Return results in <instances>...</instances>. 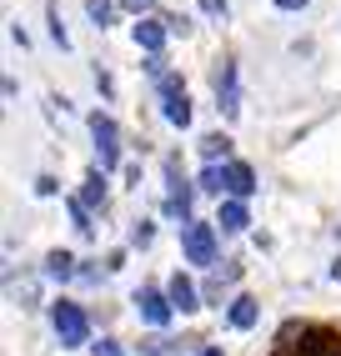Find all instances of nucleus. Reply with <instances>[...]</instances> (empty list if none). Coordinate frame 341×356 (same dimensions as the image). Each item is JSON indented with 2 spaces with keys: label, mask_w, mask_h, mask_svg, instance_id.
I'll use <instances>...</instances> for the list:
<instances>
[{
  "label": "nucleus",
  "mask_w": 341,
  "mask_h": 356,
  "mask_svg": "<svg viewBox=\"0 0 341 356\" xmlns=\"http://www.w3.org/2000/svg\"><path fill=\"white\" fill-rule=\"evenodd\" d=\"M201 10H206L211 20H226V0H201Z\"/></svg>",
  "instance_id": "nucleus-21"
},
{
  "label": "nucleus",
  "mask_w": 341,
  "mask_h": 356,
  "mask_svg": "<svg viewBox=\"0 0 341 356\" xmlns=\"http://www.w3.org/2000/svg\"><path fill=\"white\" fill-rule=\"evenodd\" d=\"M221 231H246L251 216H246V201H221V216H216Z\"/></svg>",
  "instance_id": "nucleus-12"
},
{
  "label": "nucleus",
  "mask_w": 341,
  "mask_h": 356,
  "mask_svg": "<svg viewBox=\"0 0 341 356\" xmlns=\"http://www.w3.org/2000/svg\"><path fill=\"white\" fill-rule=\"evenodd\" d=\"M166 296H170V306H176V312H201V296H196V286H191V276H186V271L170 276Z\"/></svg>",
  "instance_id": "nucleus-10"
},
{
  "label": "nucleus",
  "mask_w": 341,
  "mask_h": 356,
  "mask_svg": "<svg viewBox=\"0 0 341 356\" xmlns=\"http://www.w3.org/2000/svg\"><path fill=\"white\" fill-rule=\"evenodd\" d=\"M311 0H276V10H306Z\"/></svg>",
  "instance_id": "nucleus-24"
},
{
  "label": "nucleus",
  "mask_w": 341,
  "mask_h": 356,
  "mask_svg": "<svg viewBox=\"0 0 341 356\" xmlns=\"http://www.w3.org/2000/svg\"><path fill=\"white\" fill-rule=\"evenodd\" d=\"M136 312L151 321V326H170V316H176V306H170V296L166 291H156V286H141L136 291Z\"/></svg>",
  "instance_id": "nucleus-5"
},
{
  "label": "nucleus",
  "mask_w": 341,
  "mask_h": 356,
  "mask_svg": "<svg viewBox=\"0 0 341 356\" xmlns=\"http://www.w3.org/2000/svg\"><path fill=\"white\" fill-rule=\"evenodd\" d=\"M196 356H221V346H206V351H196Z\"/></svg>",
  "instance_id": "nucleus-26"
},
{
  "label": "nucleus",
  "mask_w": 341,
  "mask_h": 356,
  "mask_svg": "<svg viewBox=\"0 0 341 356\" xmlns=\"http://www.w3.org/2000/svg\"><path fill=\"white\" fill-rule=\"evenodd\" d=\"M45 276H51V281H70V276H76V256H70V251H51V256H45Z\"/></svg>",
  "instance_id": "nucleus-13"
},
{
  "label": "nucleus",
  "mask_w": 341,
  "mask_h": 356,
  "mask_svg": "<svg viewBox=\"0 0 341 356\" xmlns=\"http://www.w3.org/2000/svg\"><path fill=\"white\" fill-rule=\"evenodd\" d=\"M35 191H40V196H56L61 186H56V176H40V181H35Z\"/></svg>",
  "instance_id": "nucleus-23"
},
{
  "label": "nucleus",
  "mask_w": 341,
  "mask_h": 356,
  "mask_svg": "<svg viewBox=\"0 0 341 356\" xmlns=\"http://www.w3.org/2000/svg\"><path fill=\"white\" fill-rule=\"evenodd\" d=\"M201 191H216V196L226 191V181H221V165H206V171H201Z\"/></svg>",
  "instance_id": "nucleus-17"
},
{
  "label": "nucleus",
  "mask_w": 341,
  "mask_h": 356,
  "mask_svg": "<svg viewBox=\"0 0 341 356\" xmlns=\"http://www.w3.org/2000/svg\"><path fill=\"white\" fill-rule=\"evenodd\" d=\"M256 316H261L256 296H236V301H231V312H226V321H231L236 331H251V326H256Z\"/></svg>",
  "instance_id": "nucleus-11"
},
{
  "label": "nucleus",
  "mask_w": 341,
  "mask_h": 356,
  "mask_svg": "<svg viewBox=\"0 0 341 356\" xmlns=\"http://www.w3.org/2000/svg\"><path fill=\"white\" fill-rule=\"evenodd\" d=\"M221 181H226V196H231V201H246V196L256 191V171H251L246 161H226V165H221Z\"/></svg>",
  "instance_id": "nucleus-8"
},
{
  "label": "nucleus",
  "mask_w": 341,
  "mask_h": 356,
  "mask_svg": "<svg viewBox=\"0 0 341 356\" xmlns=\"http://www.w3.org/2000/svg\"><path fill=\"white\" fill-rule=\"evenodd\" d=\"M70 221H76V231H81V236H90V231H95V226H90V211H86L81 201H70Z\"/></svg>",
  "instance_id": "nucleus-18"
},
{
  "label": "nucleus",
  "mask_w": 341,
  "mask_h": 356,
  "mask_svg": "<svg viewBox=\"0 0 341 356\" xmlns=\"http://www.w3.org/2000/svg\"><path fill=\"white\" fill-rule=\"evenodd\" d=\"M170 40V26L166 20H156V15H145V20H136V45L145 56H161V45Z\"/></svg>",
  "instance_id": "nucleus-9"
},
{
  "label": "nucleus",
  "mask_w": 341,
  "mask_h": 356,
  "mask_svg": "<svg viewBox=\"0 0 341 356\" xmlns=\"http://www.w3.org/2000/svg\"><path fill=\"white\" fill-rule=\"evenodd\" d=\"M51 326H56V341H61V346H86V337H90V316H86V306L65 301V296L51 306Z\"/></svg>",
  "instance_id": "nucleus-1"
},
{
  "label": "nucleus",
  "mask_w": 341,
  "mask_h": 356,
  "mask_svg": "<svg viewBox=\"0 0 341 356\" xmlns=\"http://www.w3.org/2000/svg\"><path fill=\"white\" fill-rule=\"evenodd\" d=\"M216 106H221V115H241V86H236V60H221V70H216Z\"/></svg>",
  "instance_id": "nucleus-7"
},
{
  "label": "nucleus",
  "mask_w": 341,
  "mask_h": 356,
  "mask_svg": "<svg viewBox=\"0 0 341 356\" xmlns=\"http://www.w3.org/2000/svg\"><path fill=\"white\" fill-rule=\"evenodd\" d=\"M95 356H120V346H116V341H101V346H95Z\"/></svg>",
  "instance_id": "nucleus-25"
},
{
  "label": "nucleus",
  "mask_w": 341,
  "mask_h": 356,
  "mask_svg": "<svg viewBox=\"0 0 341 356\" xmlns=\"http://www.w3.org/2000/svg\"><path fill=\"white\" fill-rule=\"evenodd\" d=\"M51 40L61 45V51H70V35H65V26H61V10L51 6Z\"/></svg>",
  "instance_id": "nucleus-19"
},
{
  "label": "nucleus",
  "mask_w": 341,
  "mask_h": 356,
  "mask_svg": "<svg viewBox=\"0 0 341 356\" xmlns=\"http://www.w3.org/2000/svg\"><path fill=\"white\" fill-rule=\"evenodd\" d=\"M90 136H95V151H101V171H116L120 165V131L106 111H95L90 115Z\"/></svg>",
  "instance_id": "nucleus-3"
},
{
  "label": "nucleus",
  "mask_w": 341,
  "mask_h": 356,
  "mask_svg": "<svg viewBox=\"0 0 341 356\" xmlns=\"http://www.w3.org/2000/svg\"><path fill=\"white\" fill-rule=\"evenodd\" d=\"M86 10H90V20H95V31H106V26H111V15H116L111 0H86Z\"/></svg>",
  "instance_id": "nucleus-16"
},
{
  "label": "nucleus",
  "mask_w": 341,
  "mask_h": 356,
  "mask_svg": "<svg viewBox=\"0 0 341 356\" xmlns=\"http://www.w3.org/2000/svg\"><path fill=\"white\" fill-rule=\"evenodd\" d=\"M156 90H161V111H166V121L186 131V126H191V101H186L181 81H176V76H170V70H166V76L156 81Z\"/></svg>",
  "instance_id": "nucleus-4"
},
{
  "label": "nucleus",
  "mask_w": 341,
  "mask_h": 356,
  "mask_svg": "<svg viewBox=\"0 0 341 356\" xmlns=\"http://www.w3.org/2000/svg\"><path fill=\"white\" fill-rule=\"evenodd\" d=\"M151 236H156V231H151V221H141V226L131 231V246H151Z\"/></svg>",
  "instance_id": "nucleus-20"
},
{
  "label": "nucleus",
  "mask_w": 341,
  "mask_h": 356,
  "mask_svg": "<svg viewBox=\"0 0 341 356\" xmlns=\"http://www.w3.org/2000/svg\"><path fill=\"white\" fill-rule=\"evenodd\" d=\"M81 206L90 211V206H106V171H90L86 176V186H81Z\"/></svg>",
  "instance_id": "nucleus-14"
},
{
  "label": "nucleus",
  "mask_w": 341,
  "mask_h": 356,
  "mask_svg": "<svg viewBox=\"0 0 341 356\" xmlns=\"http://www.w3.org/2000/svg\"><path fill=\"white\" fill-rule=\"evenodd\" d=\"M120 6H126V10H136V15L145 20V10H151V6H156V0H120Z\"/></svg>",
  "instance_id": "nucleus-22"
},
{
  "label": "nucleus",
  "mask_w": 341,
  "mask_h": 356,
  "mask_svg": "<svg viewBox=\"0 0 341 356\" xmlns=\"http://www.w3.org/2000/svg\"><path fill=\"white\" fill-rule=\"evenodd\" d=\"M226 151H231V140H226L221 131H211V136H201V156H206L211 165H216V156H226Z\"/></svg>",
  "instance_id": "nucleus-15"
},
{
  "label": "nucleus",
  "mask_w": 341,
  "mask_h": 356,
  "mask_svg": "<svg viewBox=\"0 0 341 356\" xmlns=\"http://www.w3.org/2000/svg\"><path fill=\"white\" fill-rule=\"evenodd\" d=\"M296 356H341V337H336L331 326H301Z\"/></svg>",
  "instance_id": "nucleus-6"
},
{
  "label": "nucleus",
  "mask_w": 341,
  "mask_h": 356,
  "mask_svg": "<svg viewBox=\"0 0 341 356\" xmlns=\"http://www.w3.org/2000/svg\"><path fill=\"white\" fill-rule=\"evenodd\" d=\"M181 251H186L191 266H216V226L211 221L181 226Z\"/></svg>",
  "instance_id": "nucleus-2"
}]
</instances>
